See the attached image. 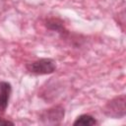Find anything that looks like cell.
Here are the masks:
<instances>
[{"label":"cell","instance_id":"cell-1","mask_svg":"<svg viewBox=\"0 0 126 126\" xmlns=\"http://www.w3.org/2000/svg\"><path fill=\"white\" fill-rule=\"evenodd\" d=\"M126 96L125 94L117 95L108 100L102 108V112L105 116L112 119H121L126 115Z\"/></svg>","mask_w":126,"mask_h":126},{"label":"cell","instance_id":"cell-2","mask_svg":"<svg viewBox=\"0 0 126 126\" xmlns=\"http://www.w3.org/2000/svg\"><path fill=\"white\" fill-rule=\"evenodd\" d=\"M26 69L32 75H49L55 72L56 62L51 58H40L27 63Z\"/></svg>","mask_w":126,"mask_h":126},{"label":"cell","instance_id":"cell-3","mask_svg":"<svg viewBox=\"0 0 126 126\" xmlns=\"http://www.w3.org/2000/svg\"><path fill=\"white\" fill-rule=\"evenodd\" d=\"M65 117V108L56 104L40 112L38 118L39 121L44 125H60Z\"/></svg>","mask_w":126,"mask_h":126},{"label":"cell","instance_id":"cell-4","mask_svg":"<svg viewBox=\"0 0 126 126\" xmlns=\"http://www.w3.org/2000/svg\"><path fill=\"white\" fill-rule=\"evenodd\" d=\"M45 27H46L47 30L57 32L62 38H66L70 34L69 31L64 26V23L60 19H57V18L47 19L46 22H45Z\"/></svg>","mask_w":126,"mask_h":126},{"label":"cell","instance_id":"cell-5","mask_svg":"<svg viewBox=\"0 0 126 126\" xmlns=\"http://www.w3.org/2000/svg\"><path fill=\"white\" fill-rule=\"evenodd\" d=\"M12 94V86L9 82L0 81V111L3 113L10 100V96Z\"/></svg>","mask_w":126,"mask_h":126},{"label":"cell","instance_id":"cell-6","mask_svg":"<svg viewBox=\"0 0 126 126\" xmlns=\"http://www.w3.org/2000/svg\"><path fill=\"white\" fill-rule=\"evenodd\" d=\"M96 124H97L96 119L94 116H92L91 114H81L73 122V125L74 126H78V125H82V126H94V125H96Z\"/></svg>","mask_w":126,"mask_h":126},{"label":"cell","instance_id":"cell-7","mask_svg":"<svg viewBox=\"0 0 126 126\" xmlns=\"http://www.w3.org/2000/svg\"><path fill=\"white\" fill-rule=\"evenodd\" d=\"M0 125H14V122L10 121V120H6V119L0 117Z\"/></svg>","mask_w":126,"mask_h":126},{"label":"cell","instance_id":"cell-8","mask_svg":"<svg viewBox=\"0 0 126 126\" xmlns=\"http://www.w3.org/2000/svg\"><path fill=\"white\" fill-rule=\"evenodd\" d=\"M1 114H2V112H1V111H0V117H1Z\"/></svg>","mask_w":126,"mask_h":126}]
</instances>
